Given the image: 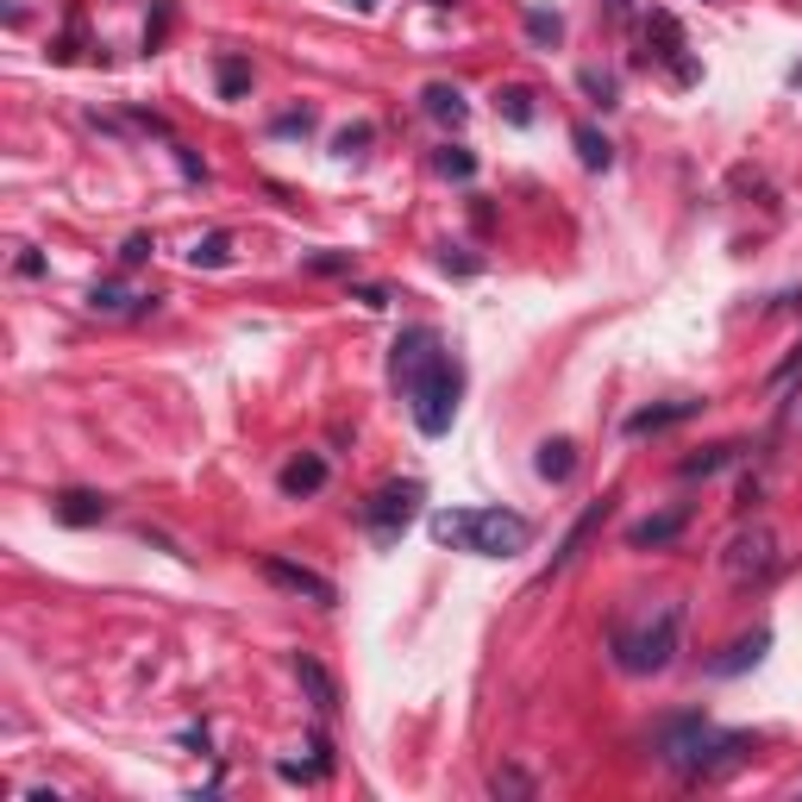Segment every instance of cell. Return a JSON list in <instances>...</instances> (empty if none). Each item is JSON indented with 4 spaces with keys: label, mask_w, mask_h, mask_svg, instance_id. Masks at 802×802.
Segmentation results:
<instances>
[{
    "label": "cell",
    "mask_w": 802,
    "mask_h": 802,
    "mask_svg": "<svg viewBox=\"0 0 802 802\" xmlns=\"http://www.w3.org/2000/svg\"><path fill=\"white\" fill-rule=\"evenodd\" d=\"M689 414H703V402H665V408H640V414H627V432H633V439H646V432H665V427H677V420H689Z\"/></svg>",
    "instance_id": "12"
},
{
    "label": "cell",
    "mask_w": 802,
    "mask_h": 802,
    "mask_svg": "<svg viewBox=\"0 0 802 802\" xmlns=\"http://www.w3.org/2000/svg\"><path fill=\"white\" fill-rule=\"evenodd\" d=\"M414 514H420V483H383V490L364 502V521H371L376 539H395Z\"/></svg>",
    "instance_id": "6"
},
{
    "label": "cell",
    "mask_w": 802,
    "mask_h": 802,
    "mask_svg": "<svg viewBox=\"0 0 802 802\" xmlns=\"http://www.w3.org/2000/svg\"><path fill=\"white\" fill-rule=\"evenodd\" d=\"M802 371V339H796V352H790V357H783V364H778V376H771V383H790V376H796Z\"/></svg>",
    "instance_id": "30"
},
{
    "label": "cell",
    "mask_w": 802,
    "mask_h": 802,
    "mask_svg": "<svg viewBox=\"0 0 802 802\" xmlns=\"http://www.w3.org/2000/svg\"><path fill=\"white\" fill-rule=\"evenodd\" d=\"M446 270H458V276H470V270H477V257H464V252H446Z\"/></svg>",
    "instance_id": "34"
},
{
    "label": "cell",
    "mask_w": 802,
    "mask_h": 802,
    "mask_svg": "<svg viewBox=\"0 0 802 802\" xmlns=\"http://www.w3.org/2000/svg\"><path fill=\"white\" fill-rule=\"evenodd\" d=\"M51 509H57L63 527H95V521H107V495H95V490H63Z\"/></svg>",
    "instance_id": "11"
},
{
    "label": "cell",
    "mask_w": 802,
    "mask_h": 802,
    "mask_svg": "<svg viewBox=\"0 0 802 802\" xmlns=\"http://www.w3.org/2000/svg\"><path fill=\"white\" fill-rule=\"evenodd\" d=\"M145 257H151V238H145V233H132V238H126V252H119V264L132 270V264H145Z\"/></svg>",
    "instance_id": "29"
},
{
    "label": "cell",
    "mask_w": 802,
    "mask_h": 802,
    "mask_svg": "<svg viewBox=\"0 0 802 802\" xmlns=\"http://www.w3.org/2000/svg\"><path fill=\"white\" fill-rule=\"evenodd\" d=\"M734 458H740V446H708V451H696V458H684L677 477H715V470L734 464Z\"/></svg>",
    "instance_id": "20"
},
{
    "label": "cell",
    "mask_w": 802,
    "mask_h": 802,
    "mask_svg": "<svg viewBox=\"0 0 802 802\" xmlns=\"http://www.w3.org/2000/svg\"><path fill=\"white\" fill-rule=\"evenodd\" d=\"M189 264H195V270H220V264H233V238H226V233L195 238V252H189Z\"/></svg>",
    "instance_id": "19"
},
{
    "label": "cell",
    "mask_w": 802,
    "mask_h": 802,
    "mask_svg": "<svg viewBox=\"0 0 802 802\" xmlns=\"http://www.w3.org/2000/svg\"><path fill=\"white\" fill-rule=\"evenodd\" d=\"M7 7H13V13H20V7H25V0H7Z\"/></svg>",
    "instance_id": "38"
},
{
    "label": "cell",
    "mask_w": 802,
    "mask_h": 802,
    "mask_svg": "<svg viewBox=\"0 0 802 802\" xmlns=\"http://www.w3.org/2000/svg\"><path fill=\"white\" fill-rule=\"evenodd\" d=\"M308 126H313V114H282L276 119V132H308Z\"/></svg>",
    "instance_id": "31"
},
{
    "label": "cell",
    "mask_w": 802,
    "mask_h": 802,
    "mask_svg": "<svg viewBox=\"0 0 802 802\" xmlns=\"http://www.w3.org/2000/svg\"><path fill=\"white\" fill-rule=\"evenodd\" d=\"M371 7H376V0H357V13H371Z\"/></svg>",
    "instance_id": "35"
},
{
    "label": "cell",
    "mask_w": 802,
    "mask_h": 802,
    "mask_svg": "<svg viewBox=\"0 0 802 802\" xmlns=\"http://www.w3.org/2000/svg\"><path fill=\"white\" fill-rule=\"evenodd\" d=\"M276 483H282V495H295V502H301V495H320L327 490V458H320V451H301V458L282 464Z\"/></svg>",
    "instance_id": "8"
},
{
    "label": "cell",
    "mask_w": 802,
    "mask_h": 802,
    "mask_svg": "<svg viewBox=\"0 0 802 802\" xmlns=\"http://www.w3.org/2000/svg\"><path fill=\"white\" fill-rule=\"evenodd\" d=\"M427 114L439 119V126H464L470 119V107H464V95H458V88H451V82H427Z\"/></svg>",
    "instance_id": "16"
},
{
    "label": "cell",
    "mask_w": 802,
    "mask_h": 802,
    "mask_svg": "<svg viewBox=\"0 0 802 802\" xmlns=\"http://www.w3.org/2000/svg\"><path fill=\"white\" fill-rule=\"evenodd\" d=\"M495 114L509 126H533V88H495Z\"/></svg>",
    "instance_id": "21"
},
{
    "label": "cell",
    "mask_w": 802,
    "mask_h": 802,
    "mask_svg": "<svg viewBox=\"0 0 802 802\" xmlns=\"http://www.w3.org/2000/svg\"><path fill=\"white\" fill-rule=\"evenodd\" d=\"M214 76H220V95H226V100H238L245 88H252V63H245V57H220V69H214Z\"/></svg>",
    "instance_id": "23"
},
{
    "label": "cell",
    "mask_w": 802,
    "mask_h": 802,
    "mask_svg": "<svg viewBox=\"0 0 802 802\" xmlns=\"http://www.w3.org/2000/svg\"><path fill=\"white\" fill-rule=\"evenodd\" d=\"M295 677H301V689H308V703L320 708V715H339V684H333V671L320 665V659H295Z\"/></svg>",
    "instance_id": "10"
},
{
    "label": "cell",
    "mask_w": 802,
    "mask_h": 802,
    "mask_svg": "<svg viewBox=\"0 0 802 802\" xmlns=\"http://www.w3.org/2000/svg\"><path fill=\"white\" fill-rule=\"evenodd\" d=\"M652 752H659L677 778H708V771H721L727 759H740L746 734H721V727L703 721V715H671V721H659V734H652Z\"/></svg>",
    "instance_id": "2"
},
{
    "label": "cell",
    "mask_w": 802,
    "mask_h": 802,
    "mask_svg": "<svg viewBox=\"0 0 802 802\" xmlns=\"http://www.w3.org/2000/svg\"><path fill=\"white\" fill-rule=\"evenodd\" d=\"M527 39L533 44H558V39H565V20L546 13V7H527Z\"/></svg>",
    "instance_id": "24"
},
{
    "label": "cell",
    "mask_w": 802,
    "mask_h": 802,
    "mask_svg": "<svg viewBox=\"0 0 802 802\" xmlns=\"http://www.w3.org/2000/svg\"><path fill=\"white\" fill-rule=\"evenodd\" d=\"M308 270H320V276H345V270H352V257H345V252H320V257H308Z\"/></svg>",
    "instance_id": "27"
},
{
    "label": "cell",
    "mask_w": 802,
    "mask_h": 802,
    "mask_svg": "<svg viewBox=\"0 0 802 802\" xmlns=\"http://www.w3.org/2000/svg\"><path fill=\"white\" fill-rule=\"evenodd\" d=\"M570 470H577V446L570 439H546L539 446V477L546 483H570Z\"/></svg>",
    "instance_id": "17"
},
{
    "label": "cell",
    "mask_w": 802,
    "mask_h": 802,
    "mask_svg": "<svg viewBox=\"0 0 802 802\" xmlns=\"http://www.w3.org/2000/svg\"><path fill=\"white\" fill-rule=\"evenodd\" d=\"M495 790H514V796H521V790H527V778H521V771H495Z\"/></svg>",
    "instance_id": "32"
},
{
    "label": "cell",
    "mask_w": 802,
    "mask_h": 802,
    "mask_svg": "<svg viewBox=\"0 0 802 802\" xmlns=\"http://www.w3.org/2000/svg\"><path fill=\"white\" fill-rule=\"evenodd\" d=\"M432 7H458V0H432Z\"/></svg>",
    "instance_id": "37"
},
{
    "label": "cell",
    "mask_w": 802,
    "mask_h": 802,
    "mask_svg": "<svg viewBox=\"0 0 802 802\" xmlns=\"http://www.w3.org/2000/svg\"><path fill=\"white\" fill-rule=\"evenodd\" d=\"M439 177L470 182V177H477V157H470V151H458V145H446V151H439Z\"/></svg>",
    "instance_id": "26"
},
{
    "label": "cell",
    "mask_w": 802,
    "mask_h": 802,
    "mask_svg": "<svg viewBox=\"0 0 802 802\" xmlns=\"http://www.w3.org/2000/svg\"><path fill=\"white\" fill-rule=\"evenodd\" d=\"M677 533H684V509H677V514H652V521H640V527L627 533V546H633V552H646V546H671Z\"/></svg>",
    "instance_id": "15"
},
{
    "label": "cell",
    "mask_w": 802,
    "mask_h": 802,
    "mask_svg": "<svg viewBox=\"0 0 802 802\" xmlns=\"http://www.w3.org/2000/svg\"><path fill=\"white\" fill-rule=\"evenodd\" d=\"M371 126H345V132H339V151H345V157H357V151H364V145H371Z\"/></svg>",
    "instance_id": "28"
},
{
    "label": "cell",
    "mask_w": 802,
    "mask_h": 802,
    "mask_svg": "<svg viewBox=\"0 0 802 802\" xmlns=\"http://www.w3.org/2000/svg\"><path fill=\"white\" fill-rule=\"evenodd\" d=\"M790 82H796V88H802V63H796V76H790Z\"/></svg>",
    "instance_id": "36"
},
{
    "label": "cell",
    "mask_w": 802,
    "mask_h": 802,
    "mask_svg": "<svg viewBox=\"0 0 802 802\" xmlns=\"http://www.w3.org/2000/svg\"><path fill=\"white\" fill-rule=\"evenodd\" d=\"M432 539L477 558H514L533 546V521L514 509H439L432 514Z\"/></svg>",
    "instance_id": "1"
},
{
    "label": "cell",
    "mask_w": 802,
    "mask_h": 802,
    "mask_svg": "<svg viewBox=\"0 0 802 802\" xmlns=\"http://www.w3.org/2000/svg\"><path fill=\"white\" fill-rule=\"evenodd\" d=\"M264 577H270L276 589H295V596H308V602H320V608H333L339 602V589L320 577V570H308V565H295V558H264Z\"/></svg>",
    "instance_id": "7"
},
{
    "label": "cell",
    "mask_w": 802,
    "mask_h": 802,
    "mask_svg": "<svg viewBox=\"0 0 802 802\" xmlns=\"http://www.w3.org/2000/svg\"><path fill=\"white\" fill-rule=\"evenodd\" d=\"M570 138H577V157H584V170H608V163H614V145H608L596 126H577Z\"/></svg>",
    "instance_id": "18"
},
{
    "label": "cell",
    "mask_w": 802,
    "mask_h": 802,
    "mask_svg": "<svg viewBox=\"0 0 802 802\" xmlns=\"http://www.w3.org/2000/svg\"><path fill=\"white\" fill-rule=\"evenodd\" d=\"M458 395H464V371H458V357H451V352H432L427 364L408 376L414 427L427 432V439L451 432V420H458Z\"/></svg>",
    "instance_id": "3"
},
{
    "label": "cell",
    "mask_w": 802,
    "mask_h": 802,
    "mask_svg": "<svg viewBox=\"0 0 802 802\" xmlns=\"http://www.w3.org/2000/svg\"><path fill=\"white\" fill-rule=\"evenodd\" d=\"M584 95L596 100V107H614V100H621V88H614V76H608V69H584Z\"/></svg>",
    "instance_id": "25"
},
{
    "label": "cell",
    "mask_w": 802,
    "mask_h": 802,
    "mask_svg": "<svg viewBox=\"0 0 802 802\" xmlns=\"http://www.w3.org/2000/svg\"><path fill=\"white\" fill-rule=\"evenodd\" d=\"M677 646H684V602H665L659 614H652L640 633H621L614 640V652H621V665L627 671H665L671 659H677Z\"/></svg>",
    "instance_id": "4"
},
{
    "label": "cell",
    "mask_w": 802,
    "mask_h": 802,
    "mask_svg": "<svg viewBox=\"0 0 802 802\" xmlns=\"http://www.w3.org/2000/svg\"><path fill=\"white\" fill-rule=\"evenodd\" d=\"M764 646H771V633H764V627H752V633H740V640H734V646H727L721 659H715V671H721V677H734V671L759 665Z\"/></svg>",
    "instance_id": "14"
},
{
    "label": "cell",
    "mask_w": 802,
    "mask_h": 802,
    "mask_svg": "<svg viewBox=\"0 0 802 802\" xmlns=\"http://www.w3.org/2000/svg\"><path fill=\"white\" fill-rule=\"evenodd\" d=\"M352 295L364 301V308H389V295H383V289H371V282H364V289H352Z\"/></svg>",
    "instance_id": "33"
},
{
    "label": "cell",
    "mask_w": 802,
    "mask_h": 802,
    "mask_svg": "<svg viewBox=\"0 0 802 802\" xmlns=\"http://www.w3.org/2000/svg\"><path fill=\"white\" fill-rule=\"evenodd\" d=\"M88 301H95V313H145V308H151V301H145V295H126V289H119V282H100V289L95 295H88Z\"/></svg>",
    "instance_id": "22"
},
{
    "label": "cell",
    "mask_w": 802,
    "mask_h": 802,
    "mask_svg": "<svg viewBox=\"0 0 802 802\" xmlns=\"http://www.w3.org/2000/svg\"><path fill=\"white\" fill-rule=\"evenodd\" d=\"M778 570V533L771 527H740L727 539V577L734 584H759Z\"/></svg>",
    "instance_id": "5"
},
{
    "label": "cell",
    "mask_w": 802,
    "mask_h": 802,
    "mask_svg": "<svg viewBox=\"0 0 802 802\" xmlns=\"http://www.w3.org/2000/svg\"><path fill=\"white\" fill-rule=\"evenodd\" d=\"M439 352V333H432V327H408V333L395 339V383H408L414 371H420V364H427V357Z\"/></svg>",
    "instance_id": "9"
},
{
    "label": "cell",
    "mask_w": 802,
    "mask_h": 802,
    "mask_svg": "<svg viewBox=\"0 0 802 802\" xmlns=\"http://www.w3.org/2000/svg\"><path fill=\"white\" fill-rule=\"evenodd\" d=\"M608 509H614V502H589V509L577 514V527L565 533V546L552 552V570H565L570 558H577V552H584V539H589V533H596V527H602V514H608ZM552 570H546V577H552Z\"/></svg>",
    "instance_id": "13"
}]
</instances>
